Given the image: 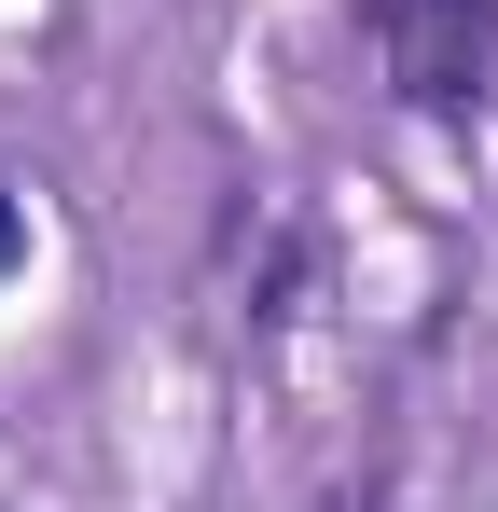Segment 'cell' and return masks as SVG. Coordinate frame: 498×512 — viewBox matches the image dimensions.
<instances>
[{"instance_id":"obj_1","label":"cell","mask_w":498,"mask_h":512,"mask_svg":"<svg viewBox=\"0 0 498 512\" xmlns=\"http://www.w3.org/2000/svg\"><path fill=\"white\" fill-rule=\"evenodd\" d=\"M402 111H485L498 97V0H360Z\"/></svg>"},{"instance_id":"obj_2","label":"cell","mask_w":498,"mask_h":512,"mask_svg":"<svg viewBox=\"0 0 498 512\" xmlns=\"http://www.w3.org/2000/svg\"><path fill=\"white\" fill-rule=\"evenodd\" d=\"M14 263H28V194L0 180V277H14Z\"/></svg>"},{"instance_id":"obj_3","label":"cell","mask_w":498,"mask_h":512,"mask_svg":"<svg viewBox=\"0 0 498 512\" xmlns=\"http://www.w3.org/2000/svg\"><path fill=\"white\" fill-rule=\"evenodd\" d=\"M319 512H374V499H319Z\"/></svg>"}]
</instances>
